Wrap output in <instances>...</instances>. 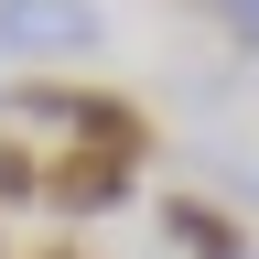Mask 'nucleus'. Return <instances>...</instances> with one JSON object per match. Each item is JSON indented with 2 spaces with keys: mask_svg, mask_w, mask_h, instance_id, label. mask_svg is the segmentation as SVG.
Instances as JSON below:
<instances>
[{
  "mask_svg": "<svg viewBox=\"0 0 259 259\" xmlns=\"http://www.w3.org/2000/svg\"><path fill=\"white\" fill-rule=\"evenodd\" d=\"M44 259H76V248H44Z\"/></svg>",
  "mask_w": 259,
  "mask_h": 259,
  "instance_id": "obj_6",
  "label": "nucleus"
},
{
  "mask_svg": "<svg viewBox=\"0 0 259 259\" xmlns=\"http://www.w3.org/2000/svg\"><path fill=\"white\" fill-rule=\"evenodd\" d=\"M32 194H44V162L22 141H0V205H32Z\"/></svg>",
  "mask_w": 259,
  "mask_h": 259,
  "instance_id": "obj_5",
  "label": "nucleus"
},
{
  "mask_svg": "<svg viewBox=\"0 0 259 259\" xmlns=\"http://www.w3.org/2000/svg\"><path fill=\"white\" fill-rule=\"evenodd\" d=\"M162 227L194 248V259H248V238H238V216H216V205H194V194H162Z\"/></svg>",
  "mask_w": 259,
  "mask_h": 259,
  "instance_id": "obj_4",
  "label": "nucleus"
},
{
  "mask_svg": "<svg viewBox=\"0 0 259 259\" xmlns=\"http://www.w3.org/2000/svg\"><path fill=\"white\" fill-rule=\"evenodd\" d=\"M11 108L32 130H54L65 151H108V162H141V141H151V119L130 108L119 87H22Z\"/></svg>",
  "mask_w": 259,
  "mask_h": 259,
  "instance_id": "obj_1",
  "label": "nucleus"
},
{
  "mask_svg": "<svg viewBox=\"0 0 259 259\" xmlns=\"http://www.w3.org/2000/svg\"><path fill=\"white\" fill-rule=\"evenodd\" d=\"M87 0H0V54H65L87 44Z\"/></svg>",
  "mask_w": 259,
  "mask_h": 259,
  "instance_id": "obj_3",
  "label": "nucleus"
},
{
  "mask_svg": "<svg viewBox=\"0 0 259 259\" xmlns=\"http://www.w3.org/2000/svg\"><path fill=\"white\" fill-rule=\"evenodd\" d=\"M119 194H130V162H108V151H54L32 205H54V216H108Z\"/></svg>",
  "mask_w": 259,
  "mask_h": 259,
  "instance_id": "obj_2",
  "label": "nucleus"
}]
</instances>
